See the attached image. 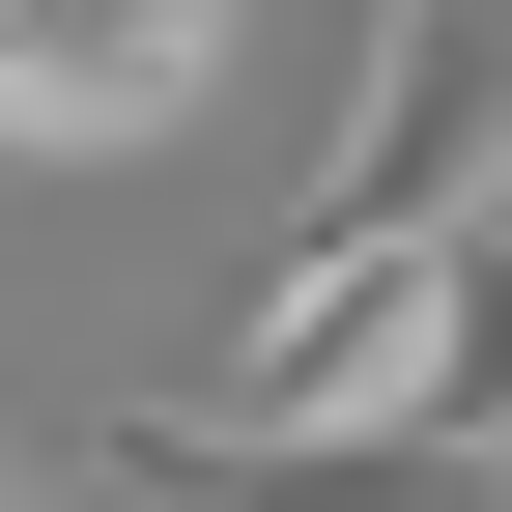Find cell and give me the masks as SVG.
<instances>
[{
	"mask_svg": "<svg viewBox=\"0 0 512 512\" xmlns=\"http://www.w3.org/2000/svg\"><path fill=\"white\" fill-rule=\"evenodd\" d=\"M512 200V0H370V86L313 143V228H484Z\"/></svg>",
	"mask_w": 512,
	"mask_h": 512,
	"instance_id": "6da1fadb",
	"label": "cell"
},
{
	"mask_svg": "<svg viewBox=\"0 0 512 512\" xmlns=\"http://www.w3.org/2000/svg\"><path fill=\"white\" fill-rule=\"evenodd\" d=\"M0 512H86V484H57V456H0Z\"/></svg>",
	"mask_w": 512,
	"mask_h": 512,
	"instance_id": "7a4b0ae2",
	"label": "cell"
}]
</instances>
